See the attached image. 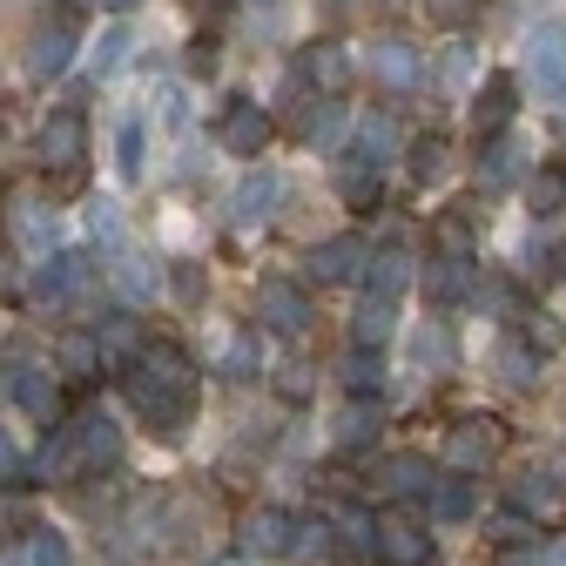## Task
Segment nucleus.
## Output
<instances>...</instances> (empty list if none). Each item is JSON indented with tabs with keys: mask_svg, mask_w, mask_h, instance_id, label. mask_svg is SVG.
Here are the masks:
<instances>
[{
	"mask_svg": "<svg viewBox=\"0 0 566 566\" xmlns=\"http://www.w3.org/2000/svg\"><path fill=\"white\" fill-rule=\"evenodd\" d=\"M75 446H82V472H95V465H108L122 452V424L108 411H82L75 418Z\"/></svg>",
	"mask_w": 566,
	"mask_h": 566,
	"instance_id": "15",
	"label": "nucleus"
},
{
	"mask_svg": "<svg viewBox=\"0 0 566 566\" xmlns=\"http://www.w3.org/2000/svg\"><path fill=\"white\" fill-rule=\"evenodd\" d=\"M526 202H533V217H559V202H566V169H539L533 189H526Z\"/></svg>",
	"mask_w": 566,
	"mask_h": 566,
	"instance_id": "27",
	"label": "nucleus"
},
{
	"mask_svg": "<svg viewBox=\"0 0 566 566\" xmlns=\"http://www.w3.org/2000/svg\"><path fill=\"white\" fill-rule=\"evenodd\" d=\"M176 297L182 304H202V270L196 263H176Z\"/></svg>",
	"mask_w": 566,
	"mask_h": 566,
	"instance_id": "39",
	"label": "nucleus"
},
{
	"mask_svg": "<svg viewBox=\"0 0 566 566\" xmlns=\"http://www.w3.org/2000/svg\"><path fill=\"white\" fill-rule=\"evenodd\" d=\"M371 553H378L385 566H424V559H432V533H424L418 520H405V513H385Z\"/></svg>",
	"mask_w": 566,
	"mask_h": 566,
	"instance_id": "7",
	"label": "nucleus"
},
{
	"mask_svg": "<svg viewBox=\"0 0 566 566\" xmlns=\"http://www.w3.org/2000/svg\"><path fill=\"white\" fill-rule=\"evenodd\" d=\"M256 317H263V331H276V337H297V331L311 324V297H304V283L270 276L263 291H256Z\"/></svg>",
	"mask_w": 566,
	"mask_h": 566,
	"instance_id": "6",
	"label": "nucleus"
},
{
	"mask_svg": "<svg viewBox=\"0 0 566 566\" xmlns=\"http://www.w3.org/2000/svg\"><path fill=\"white\" fill-rule=\"evenodd\" d=\"M472 8H479V0H432V14H439L446 28H459V21H472Z\"/></svg>",
	"mask_w": 566,
	"mask_h": 566,
	"instance_id": "41",
	"label": "nucleus"
},
{
	"mask_svg": "<svg viewBox=\"0 0 566 566\" xmlns=\"http://www.w3.org/2000/svg\"><path fill=\"white\" fill-rule=\"evenodd\" d=\"M411 365H452V337H446L439 324L411 331Z\"/></svg>",
	"mask_w": 566,
	"mask_h": 566,
	"instance_id": "28",
	"label": "nucleus"
},
{
	"mask_svg": "<svg viewBox=\"0 0 566 566\" xmlns=\"http://www.w3.org/2000/svg\"><path fill=\"white\" fill-rule=\"evenodd\" d=\"M256 371V350L250 344H230V378H250Z\"/></svg>",
	"mask_w": 566,
	"mask_h": 566,
	"instance_id": "44",
	"label": "nucleus"
},
{
	"mask_svg": "<svg viewBox=\"0 0 566 566\" xmlns=\"http://www.w3.org/2000/svg\"><path fill=\"white\" fill-rule=\"evenodd\" d=\"M61 8H88V0H61Z\"/></svg>",
	"mask_w": 566,
	"mask_h": 566,
	"instance_id": "48",
	"label": "nucleus"
},
{
	"mask_svg": "<svg viewBox=\"0 0 566 566\" xmlns=\"http://www.w3.org/2000/svg\"><path fill=\"white\" fill-rule=\"evenodd\" d=\"M88 283V256H75V250H54L41 270H34V297L41 304H67Z\"/></svg>",
	"mask_w": 566,
	"mask_h": 566,
	"instance_id": "11",
	"label": "nucleus"
},
{
	"mask_svg": "<svg viewBox=\"0 0 566 566\" xmlns=\"http://www.w3.org/2000/svg\"><path fill=\"white\" fill-rule=\"evenodd\" d=\"M371 75H378V82H391V88H418L424 54H418L411 41H378V48H371Z\"/></svg>",
	"mask_w": 566,
	"mask_h": 566,
	"instance_id": "19",
	"label": "nucleus"
},
{
	"mask_svg": "<svg viewBox=\"0 0 566 566\" xmlns=\"http://www.w3.org/2000/svg\"><path fill=\"white\" fill-rule=\"evenodd\" d=\"M526 75H533V88L553 108H566V21H533V34H526Z\"/></svg>",
	"mask_w": 566,
	"mask_h": 566,
	"instance_id": "2",
	"label": "nucleus"
},
{
	"mask_svg": "<svg viewBox=\"0 0 566 566\" xmlns=\"http://www.w3.org/2000/svg\"><path fill=\"white\" fill-rule=\"evenodd\" d=\"M217 142H223V156H263L270 149V115H263V102L230 95L223 115H217Z\"/></svg>",
	"mask_w": 566,
	"mask_h": 566,
	"instance_id": "4",
	"label": "nucleus"
},
{
	"mask_svg": "<svg viewBox=\"0 0 566 566\" xmlns=\"http://www.w3.org/2000/svg\"><path fill=\"white\" fill-rule=\"evenodd\" d=\"M34 472H41L48 485H61V479H75V472H82V446H75V424H54V439L41 446Z\"/></svg>",
	"mask_w": 566,
	"mask_h": 566,
	"instance_id": "20",
	"label": "nucleus"
},
{
	"mask_svg": "<svg viewBox=\"0 0 566 566\" xmlns=\"http://www.w3.org/2000/svg\"><path fill=\"white\" fill-rule=\"evenodd\" d=\"M67 61H75V21H41L28 41V75L54 82V75H67Z\"/></svg>",
	"mask_w": 566,
	"mask_h": 566,
	"instance_id": "8",
	"label": "nucleus"
},
{
	"mask_svg": "<svg viewBox=\"0 0 566 566\" xmlns=\"http://www.w3.org/2000/svg\"><path fill=\"white\" fill-rule=\"evenodd\" d=\"M465 291H479V283H472V256H465V250H439L432 263H424V297H432V304H459Z\"/></svg>",
	"mask_w": 566,
	"mask_h": 566,
	"instance_id": "12",
	"label": "nucleus"
},
{
	"mask_svg": "<svg viewBox=\"0 0 566 566\" xmlns=\"http://www.w3.org/2000/svg\"><path fill=\"white\" fill-rule=\"evenodd\" d=\"M506 176H513V149L492 142V149H485V182H506Z\"/></svg>",
	"mask_w": 566,
	"mask_h": 566,
	"instance_id": "40",
	"label": "nucleus"
},
{
	"mask_svg": "<svg viewBox=\"0 0 566 566\" xmlns=\"http://www.w3.org/2000/svg\"><path fill=\"white\" fill-rule=\"evenodd\" d=\"M432 520H439V526L472 520V485H465V479H446V485L432 492Z\"/></svg>",
	"mask_w": 566,
	"mask_h": 566,
	"instance_id": "25",
	"label": "nucleus"
},
{
	"mask_svg": "<svg viewBox=\"0 0 566 566\" xmlns=\"http://www.w3.org/2000/svg\"><path fill=\"white\" fill-rule=\"evenodd\" d=\"M122 61H128V34H122V28H108V34H102V54H95V67H102V75H115Z\"/></svg>",
	"mask_w": 566,
	"mask_h": 566,
	"instance_id": "38",
	"label": "nucleus"
},
{
	"mask_svg": "<svg viewBox=\"0 0 566 566\" xmlns=\"http://www.w3.org/2000/svg\"><path fill=\"white\" fill-rule=\"evenodd\" d=\"M337 189H344V202H358V209H365V202H378V176H371V169H344V176H337Z\"/></svg>",
	"mask_w": 566,
	"mask_h": 566,
	"instance_id": "35",
	"label": "nucleus"
},
{
	"mask_svg": "<svg viewBox=\"0 0 566 566\" xmlns=\"http://www.w3.org/2000/svg\"><path fill=\"white\" fill-rule=\"evenodd\" d=\"M391 324H398V304L365 297V304H358V317H350V344H358V350H378V344L391 337Z\"/></svg>",
	"mask_w": 566,
	"mask_h": 566,
	"instance_id": "22",
	"label": "nucleus"
},
{
	"mask_svg": "<svg viewBox=\"0 0 566 566\" xmlns=\"http://www.w3.org/2000/svg\"><path fill=\"white\" fill-rule=\"evenodd\" d=\"M533 317H539V311H533ZM526 337H539V350H553V344H559V324L539 317V324H526Z\"/></svg>",
	"mask_w": 566,
	"mask_h": 566,
	"instance_id": "45",
	"label": "nucleus"
},
{
	"mask_svg": "<svg viewBox=\"0 0 566 566\" xmlns=\"http://www.w3.org/2000/svg\"><path fill=\"white\" fill-rule=\"evenodd\" d=\"M297 559H324L331 553V526L324 520H311V526H297V546H291Z\"/></svg>",
	"mask_w": 566,
	"mask_h": 566,
	"instance_id": "36",
	"label": "nucleus"
},
{
	"mask_svg": "<svg viewBox=\"0 0 566 566\" xmlns=\"http://www.w3.org/2000/svg\"><path fill=\"white\" fill-rule=\"evenodd\" d=\"M513 108H520V82H513V75H492V82L479 88V102H472V135H479V142H500L506 122H513Z\"/></svg>",
	"mask_w": 566,
	"mask_h": 566,
	"instance_id": "10",
	"label": "nucleus"
},
{
	"mask_svg": "<svg viewBox=\"0 0 566 566\" xmlns=\"http://www.w3.org/2000/svg\"><path fill=\"white\" fill-rule=\"evenodd\" d=\"M500 539H533V520L513 506V513H500Z\"/></svg>",
	"mask_w": 566,
	"mask_h": 566,
	"instance_id": "42",
	"label": "nucleus"
},
{
	"mask_svg": "<svg viewBox=\"0 0 566 566\" xmlns=\"http://www.w3.org/2000/svg\"><path fill=\"white\" fill-rule=\"evenodd\" d=\"M209 566H243V559H209Z\"/></svg>",
	"mask_w": 566,
	"mask_h": 566,
	"instance_id": "47",
	"label": "nucleus"
},
{
	"mask_svg": "<svg viewBox=\"0 0 566 566\" xmlns=\"http://www.w3.org/2000/svg\"><path fill=\"white\" fill-rule=\"evenodd\" d=\"M492 452H500V418H485V411H472V418H459V424H452V439H446V459H452L459 472L485 465Z\"/></svg>",
	"mask_w": 566,
	"mask_h": 566,
	"instance_id": "9",
	"label": "nucleus"
},
{
	"mask_svg": "<svg viewBox=\"0 0 566 566\" xmlns=\"http://www.w3.org/2000/svg\"><path fill=\"white\" fill-rule=\"evenodd\" d=\"M243 546H250V553H263V559H283V553L297 546V520H291V513H276V506H263V513H250Z\"/></svg>",
	"mask_w": 566,
	"mask_h": 566,
	"instance_id": "16",
	"label": "nucleus"
},
{
	"mask_svg": "<svg viewBox=\"0 0 566 566\" xmlns=\"http://www.w3.org/2000/svg\"><path fill=\"white\" fill-rule=\"evenodd\" d=\"M21 566H67V539H61L54 526L28 533V553H21Z\"/></svg>",
	"mask_w": 566,
	"mask_h": 566,
	"instance_id": "29",
	"label": "nucleus"
},
{
	"mask_svg": "<svg viewBox=\"0 0 566 566\" xmlns=\"http://www.w3.org/2000/svg\"><path fill=\"white\" fill-rule=\"evenodd\" d=\"M82 156H88V122H82V108L48 115V128H41V163H48L61 182H75V176H82Z\"/></svg>",
	"mask_w": 566,
	"mask_h": 566,
	"instance_id": "3",
	"label": "nucleus"
},
{
	"mask_svg": "<svg viewBox=\"0 0 566 566\" xmlns=\"http://www.w3.org/2000/svg\"><path fill=\"white\" fill-rule=\"evenodd\" d=\"M8 391H14V405H21L28 418H41V424H54V418H61V385H54L48 371H34V365H28V371H14V378H8Z\"/></svg>",
	"mask_w": 566,
	"mask_h": 566,
	"instance_id": "18",
	"label": "nucleus"
},
{
	"mask_svg": "<svg viewBox=\"0 0 566 566\" xmlns=\"http://www.w3.org/2000/svg\"><path fill=\"white\" fill-rule=\"evenodd\" d=\"M371 439H378V405H350L344 424H337V446L358 452V446H371Z\"/></svg>",
	"mask_w": 566,
	"mask_h": 566,
	"instance_id": "26",
	"label": "nucleus"
},
{
	"mask_svg": "<svg viewBox=\"0 0 566 566\" xmlns=\"http://www.w3.org/2000/svg\"><path fill=\"white\" fill-rule=\"evenodd\" d=\"M128 405L149 418V432L182 439L189 418H196V371L176 344H149L142 358L128 365Z\"/></svg>",
	"mask_w": 566,
	"mask_h": 566,
	"instance_id": "1",
	"label": "nucleus"
},
{
	"mask_svg": "<svg viewBox=\"0 0 566 566\" xmlns=\"http://www.w3.org/2000/svg\"><path fill=\"white\" fill-rule=\"evenodd\" d=\"M115 149H122V156H115V163H122V176L135 182V176H142V122H122V135H115Z\"/></svg>",
	"mask_w": 566,
	"mask_h": 566,
	"instance_id": "34",
	"label": "nucleus"
},
{
	"mask_svg": "<svg viewBox=\"0 0 566 566\" xmlns=\"http://www.w3.org/2000/svg\"><path fill=\"white\" fill-rule=\"evenodd\" d=\"M102 8H115V14H122V8H135V0H102Z\"/></svg>",
	"mask_w": 566,
	"mask_h": 566,
	"instance_id": "46",
	"label": "nucleus"
},
{
	"mask_svg": "<svg viewBox=\"0 0 566 566\" xmlns=\"http://www.w3.org/2000/svg\"><path fill=\"white\" fill-rule=\"evenodd\" d=\"M553 492H559V485H553L546 472H526V479L513 485V506H520V513H526V506H533V513H546V506H553Z\"/></svg>",
	"mask_w": 566,
	"mask_h": 566,
	"instance_id": "31",
	"label": "nucleus"
},
{
	"mask_svg": "<svg viewBox=\"0 0 566 566\" xmlns=\"http://www.w3.org/2000/svg\"><path fill=\"white\" fill-rule=\"evenodd\" d=\"M385 485L398 492V500H418V492H439V479H432V459H418V452H398V459H385Z\"/></svg>",
	"mask_w": 566,
	"mask_h": 566,
	"instance_id": "21",
	"label": "nucleus"
},
{
	"mask_svg": "<svg viewBox=\"0 0 566 566\" xmlns=\"http://www.w3.org/2000/svg\"><path fill=\"white\" fill-rule=\"evenodd\" d=\"M365 263H371L365 237H331V243H317V250H311V276H317V283H350Z\"/></svg>",
	"mask_w": 566,
	"mask_h": 566,
	"instance_id": "14",
	"label": "nucleus"
},
{
	"mask_svg": "<svg viewBox=\"0 0 566 566\" xmlns=\"http://www.w3.org/2000/svg\"><path fill=\"white\" fill-rule=\"evenodd\" d=\"M411 283V256H405V243H385L371 263H365V297H385V304H398V291Z\"/></svg>",
	"mask_w": 566,
	"mask_h": 566,
	"instance_id": "17",
	"label": "nucleus"
},
{
	"mask_svg": "<svg viewBox=\"0 0 566 566\" xmlns=\"http://www.w3.org/2000/svg\"><path fill=\"white\" fill-rule=\"evenodd\" d=\"M61 365H67V378H95V371H102V344H95L88 331L61 337Z\"/></svg>",
	"mask_w": 566,
	"mask_h": 566,
	"instance_id": "24",
	"label": "nucleus"
},
{
	"mask_svg": "<svg viewBox=\"0 0 566 566\" xmlns=\"http://www.w3.org/2000/svg\"><path fill=\"white\" fill-rule=\"evenodd\" d=\"M276 196H283V176H276L270 163L243 169V182H237V196H230V223H237V230L270 223V217H276Z\"/></svg>",
	"mask_w": 566,
	"mask_h": 566,
	"instance_id": "5",
	"label": "nucleus"
},
{
	"mask_svg": "<svg viewBox=\"0 0 566 566\" xmlns=\"http://www.w3.org/2000/svg\"><path fill=\"white\" fill-rule=\"evenodd\" d=\"M559 276H566V250H559Z\"/></svg>",
	"mask_w": 566,
	"mask_h": 566,
	"instance_id": "49",
	"label": "nucleus"
},
{
	"mask_svg": "<svg viewBox=\"0 0 566 566\" xmlns=\"http://www.w3.org/2000/svg\"><path fill=\"white\" fill-rule=\"evenodd\" d=\"M500 378L506 385H533L539 378V358H533L526 344H500Z\"/></svg>",
	"mask_w": 566,
	"mask_h": 566,
	"instance_id": "30",
	"label": "nucleus"
},
{
	"mask_svg": "<svg viewBox=\"0 0 566 566\" xmlns=\"http://www.w3.org/2000/svg\"><path fill=\"white\" fill-rule=\"evenodd\" d=\"M115 283H122L128 304H149V297H156V270H149V256H122V263H115Z\"/></svg>",
	"mask_w": 566,
	"mask_h": 566,
	"instance_id": "23",
	"label": "nucleus"
},
{
	"mask_svg": "<svg viewBox=\"0 0 566 566\" xmlns=\"http://www.w3.org/2000/svg\"><path fill=\"white\" fill-rule=\"evenodd\" d=\"M391 156H398V122L391 115H365L358 135H350V169H371L378 176Z\"/></svg>",
	"mask_w": 566,
	"mask_h": 566,
	"instance_id": "13",
	"label": "nucleus"
},
{
	"mask_svg": "<svg viewBox=\"0 0 566 566\" xmlns=\"http://www.w3.org/2000/svg\"><path fill=\"white\" fill-rule=\"evenodd\" d=\"M439 169H446V142H439V135H424V142H411V176H418V182H432Z\"/></svg>",
	"mask_w": 566,
	"mask_h": 566,
	"instance_id": "33",
	"label": "nucleus"
},
{
	"mask_svg": "<svg viewBox=\"0 0 566 566\" xmlns=\"http://www.w3.org/2000/svg\"><path fill=\"white\" fill-rule=\"evenodd\" d=\"M378 378H385V371H378V350H358V358H344V385L358 391V398L378 391Z\"/></svg>",
	"mask_w": 566,
	"mask_h": 566,
	"instance_id": "32",
	"label": "nucleus"
},
{
	"mask_svg": "<svg viewBox=\"0 0 566 566\" xmlns=\"http://www.w3.org/2000/svg\"><path fill=\"white\" fill-rule=\"evenodd\" d=\"M88 230H95V237H108V243L122 237V209H115L108 196H102V202H88Z\"/></svg>",
	"mask_w": 566,
	"mask_h": 566,
	"instance_id": "37",
	"label": "nucleus"
},
{
	"mask_svg": "<svg viewBox=\"0 0 566 566\" xmlns=\"http://www.w3.org/2000/svg\"><path fill=\"white\" fill-rule=\"evenodd\" d=\"M21 472H28V465H21V452H14V446H8V439H0V485H14V479H21Z\"/></svg>",
	"mask_w": 566,
	"mask_h": 566,
	"instance_id": "43",
	"label": "nucleus"
}]
</instances>
